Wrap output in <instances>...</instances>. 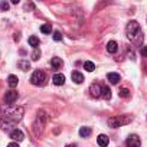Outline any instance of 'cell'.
I'll return each instance as SVG.
<instances>
[{
    "mask_svg": "<svg viewBox=\"0 0 147 147\" xmlns=\"http://www.w3.org/2000/svg\"><path fill=\"white\" fill-rule=\"evenodd\" d=\"M25 114V110L22 107H16V108H7L5 111V114L0 118V127L3 130H7L13 125H16V123H19L22 120Z\"/></svg>",
    "mask_w": 147,
    "mask_h": 147,
    "instance_id": "1",
    "label": "cell"
},
{
    "mask_svg": "<svg viewBox=\"0 0 147 147\" xmlns=\"http://www.w3.org/2000/svg\"><path fill=\"white\" fill-rule=\"evenodd\" d=\"M125 33H127V38L131 40V43H134L136 46H143V32H141V28L138 25L137 20H130L127 23V28H125Z\"/></svg>",
    "mask_w": 147,
    "mask_h": 147,
    "instance_id": "2",
    "label": "cell"
},
{
    "mask_svg": "<svg viewBox=\"0 0 147 147\" xmlns=\"http://www.w3.org/2000/svg\"><path fill=\"white\" fill-rule=\"evenodd\" d=\"M133 121V117L131 115H118V117H111L108 118V125L113 127V128H118L121 125H127Z\"/></svg>",
    "mask_w": 147,
    "mask_h": 147,
    "instance_id": "3",
    "label": "cell"
},
{
    "mask_svg": "<svg viewBox=\"0 0 147 147\" xmlns=\"http://www.w3.org/2000/svg\"><path fill=\"white\" fill-rule=\"evenodd\" d=\"M30 82L36 87H43L46 84V74L43 71H35L32 74V77H30Z\"/></svg>",
    "mask_w": 147,
    "mask_h": 147,
    "instance_id": "4",
    "label": "cell"
},
{
    "mask_svg": "<svg viewBox=\"0 0 147 147\" xmlns=\"http://www.w3.org/2000/svg\"><path fill=\"white\" fill-rule=\"evenodd\" d=\"M45 123H46V115H45V113H43V111H40V113L38 114L36 121H35V125H33L35 133H38V128H39V127H40V131H42V128H43Z\"/></svg>",
    "mask_w": 147,
    "mask_h": 147,
    "instance_id": "5",
    "label": "cell"
},
{
    "mask_svg": "<svg viewBox=\"0 0 147 147\" xmlns=\"http://www.w3.org/2000/svg\"><path fill=\"white\" fill-rule=\"evenodd\" d=\"M125 146L127 147H140L141 146V140H140V137L137 134H131L125 140Z\"/></svg>",
    "mask_w": 147,
    "mask_h": 147,
    "instance_id": "6",
    "label": "cell"
},
{
    "mask_svg": "<svg viewBox=\"0 0 147 147\" xmlns=\"http://www.w3.org/2000/svg\"><path fill=\"white\" fill-rule=\"evenodd\" d=\"M18 98H19V94H18L15 90H10V91H7V92L5 94V102H6L7 105H12L13 102H16Z\"/></svg>",
    "mask_w": 147,
    "mask_h": 147,
    "instance_id": "7",
    "label": "cell"
},
{
    "mask_svg": "<svg viewBox=\"0 0 147 147\" xmlns=\"http://www.w3.org/2000/svg\"><path fill=\"white\" fill-rule=\"evenodd\" d=\"M90 92H91V95L94 98H100L101 97V92H102V87L100 84H92L90 87Z\"/></svg>",
    "mask_w": 147,
    "mask_h": 147,
    "instance_id": "8",
    "label": "cell"
},
{
    "mask_svg": "<svg viewBox=\"0 0 147 147\" xmlns=\"http://www.w3.org/2000/svg\"><path fill=\"white\" fill-rule=\"evenodd\" d=\"M10 138L15 140V143H16V141H22V140L25 138V134H23L20 130L16 128V130H12V131H10Z\"/></svg>",
    "mask_w": 147,
    "mask_h": 147,
    "instance_id": "9",
    "label": "cell"
},
{
    "mask_svg": "<svg viewBox=\"0 0 147 147\" xmlns=\"http://www.w3.org/2000/svg\"><path fill=\"white\" fill-rule=\"evenodd\" d=\"M71 78H72V81L75 82V84H82L84 82V75H82L81 72H78V71H74Z\"/></svg>",
    "mask_w": 147,
    "mask_h": 147,
    "instance_id": "10",
    "label": "cell"
},
{
    "mask_svg": "<svg viewBox=\"0 0 147 147\" xmlns=\"http://www.w3.org/2000/svg\"><path fill=\"white\" fill-rule=\"evenodd\" d=\"M97 143H98L100 147H107L108 143H110V140H108V137H107L105 134H100V136L97 137Z\"/></svg>",
    "mask_w": 147,
    "mask_h": 147,
    "instance_id": "11",
    "label": "cell"
},
{
    "mask_svg": "<svg viewBox=\"0 0 147 147\" xmlns=\"http://www.w3.org/2000/svg\"><path fill=\"white\" fill-rule=\"evenodd\" d=\"M107 80L111 82V84H118L120 82V74H117V72H110L108 75H107Z\"/></svg>",
    "mask_w": 147,
    "mask_h": 147,
    "instance_id": "12",
    "label": "cell"
},
{
    "mask_svg": "<svg viewBox=\"0 0 147 147\" xmlns=\"http://www.w3.org/2000/svg\"><path fill=\"white\" fill-rule=\"evenodd\" d=\"M52 81H53L55 85H63V84H65V77L62 75V74H55L53 78H52Z\"/></svg>",
    "mask_w": 147,
    "mask_h": 147,
    "instance_id": "13",
    "label": "cell"
},
{
    "mask_svg": "<svg viewBox=\"0 0 147 147\" xmlns=\"http://www.w3.org/2000/svg\"><path fill=\"white\" fill-rule=\"evenodd\" d=\"M105 48H107V51H108L110 53H115V52L118 51V43H117L115 40H110Z\"/></svg>",
    "mask_w": 147,
    "mask_h": 147,
    "instance_id": "14",
    "label": "cell"
},
{
    "mask_svg": "<svg viewBox=\"0 0 147 147\" xmlns=\"http://www.w3.org/2000/svg\"><path fill=\"white\" fill-rule=\"evenodd\" d=\"M7 84H9L10 88H16L18 84H19L18 77H16V75H9V77H7Z\"/></svg>",
    "mask_w": 147,
    "mask_h": 147,
    "instance_id": "15",
    "label": "cell"
},
{
    "mask_svg": "<svg viewBox=\"0 0 147 147\" xmlns=\"http://www.w3.org/2000/svg\"><path fill=\"white\" fill-rule=\"evenodd\" d=\"M91 133H92L91 127H81V128H80V136H81V137H90Z\"/></svg>",
    "mask_w": 147,
    "mask_h": 147,
    "instance_id": "16",
    "label": "cell"
},
{
    "mask_svg": "<svg viewBox=\"0 0 147 147\" xmlns=\"http://www.w3.org/2000/svg\"><path fill=\"white\" fill-rule=\"evenodd\" d=\"M51 65L53 66V69H59V68L62 66V59H61V58H52Z\"/></svg>",
    "mask_w": 147,
    "mask_h": 147,
    "instance_id": "17",
    "label": "cell"
},
{
    "mask_svg": "<svg viewBox=\"0 0 147 147\" xmlns=\"http://www.w3.org/2000/svg\"><path fill=\"white\" fill-rule=\"evenodd\" d=\"M101 97L104 100H110L111 98V90L108 87H102V92H101Z\"/></svg>",
    "mask_w": 147,
    "mask_h": 147,
    "instance_id": "18",
    "label": "cell"
},
{
    "mask_svg": "<svg viewBox=\"0 0 147 147\" xmlns=\"http://www.w3.org/2000/svg\"><path fill=\"white\" fill-rule=\"evenodd\" d=\"M18 66L22 69V71H28L29 68H30V63L28 62V61H25V59H22V61H19V63H18Z\"/></svg>",
    "mask_w": 147,
    "mask_h": 147,
    "instance_id": "19",
    "label": "cell"
},
{
    "mask_svg": "<svg viewBox=\"0 0 147 147\" xmlns=\"http://www.w3.org/2000/svg\"><path fill=\"white\" fill-rule=\"evenodd\" d=\"M118 95L123 97V98H128V97L131 95V92H130L128 88H120V90H118Z\"/></svg>",
    "mask_w": 147,
    "mask_h": 147,
    "instance_id": "20",
    "label": "cell"
},
{
    "mask_svg": "<svg viewBox=\"0 0 147 147\" xmlns=\"http://www.w3.org/2000/svg\"><path fill=\"white\" fill-rule=\"evenodd\" d=\"M29 45L36 49V48L39 46V39H38L36 36H30V38H29Z\"/></svg>",
    "mask_w": 147,
    "mask_h": 147,
    "instance_id": "21",
    "label": "cell"
},
{
    "mask_svg": "<svg viewBox=\"0 0 147 147\" xmlns=\"http://www.w3.org/2000/svg\"><path fill=\"white\" fill-rule=\"evenodd\" d=\"M84 68H85V71H88V72H92V71L95 69V65H94L92 62L87 61V62H84Z\"/></svg>",
    "mask_w": 147,
    "mask_h": 147,
    "instance_id": "22",
    "label": "cell"
},
{
    "mask_svg": "<svg viewBox=\"0 0 147 147\" xmlns=\"http://www.w3.org/2000/svg\"><path fill=\"white\" fill-rule=\"evenodd\" d=\"M40 32L42 33H51L52 32V26L51 25H42L40 26Z\"/></svg>",
    "mask_w": 147,
    "mask_h": 147,
    "instance_id": "23",
    "label": "cell"
},
{
    "mask_svg": "<svg viewBox=\"0 0 147 147\" xmlns=\"http://www.w3.org/2000/svg\"><path fill=\"white\" fill-rule=\"evenodd\" d=\"M39 58H40V51L36 48V49L32 52V59H33V61H38Z\"/></svg>",
    "mask_w": 147,
    "mask_h": 147,
    "instance_id": "24",
    "label": "cell"
},
{
    "mask_svg": "<svg viewBox=\"0 0 147 147\" xmlns=\"http://www.w3.org/2000/svg\"><path fill=\"white\" fill-rule=\"evenodd\" d=\"M53 39H55V40H62V35H61L59 30H55V32H53Z\"/></svg>",
    "mask_w": 147,
    "mask_h": 147,
    "instance_id": "25",
    "label": "cell"
},
{
    "mask_svg": "<svg viewBox=\"0 0 147 147\" xmlns=\"http://www.w3.org/2000/svg\"><path fill=\"white\" fill-rule=\"evenodd\" d=\"M0 9H2V10H7L9 9V3L7 2H2V3H0Z\"/></svg>",
    "mask_w": 147,
    "mask_h": 147,
    "instance_id": "26",
    "label": "cell"
},
{
    "mask_svg": "<svg viewBox=\"0 0 147 147\" xmlns=\"http://www.w3.org/2000/svg\"><path fill=\"white\" fill-rule=\"evenodd\" d=\"M140 53H141L143 58H147V46H143L141 51H140Z\"/></svg>",
    "mask_w": 147,
    "mask_h": 147,
    "instance_id": "27",
    "label": "cell"
},
{
    "mask_svg": "<svg viewBox=\"0 0 147 147\" xmlns=\"http://www.w3.org/2000/svg\"><path fill=\"white\" fill-rule=\"evenodd\" d=\"M7 147H19V144H18V143H15V141H13V143H10V144H9V146H7Z\"/></svg>",
    "mask_w": 147,
    "mask_h": 147,
    "instance_id": "28",
    "label": "cell"
},
{
    "mask_svg": "<svg viewBox=\"0 0 147 147\" xmlns=\"http://www.w3.org/2000/svg\"><path fill=\"white\" fill-rule=\"evenodd\" d=\"M65 147H78L77 144H68V146H65Z\"/></svg>",
    "mask_w": 147,
    "mask_h": 147,
    "instance_id": "29",
    "label": "cell"
}]
</instances>
